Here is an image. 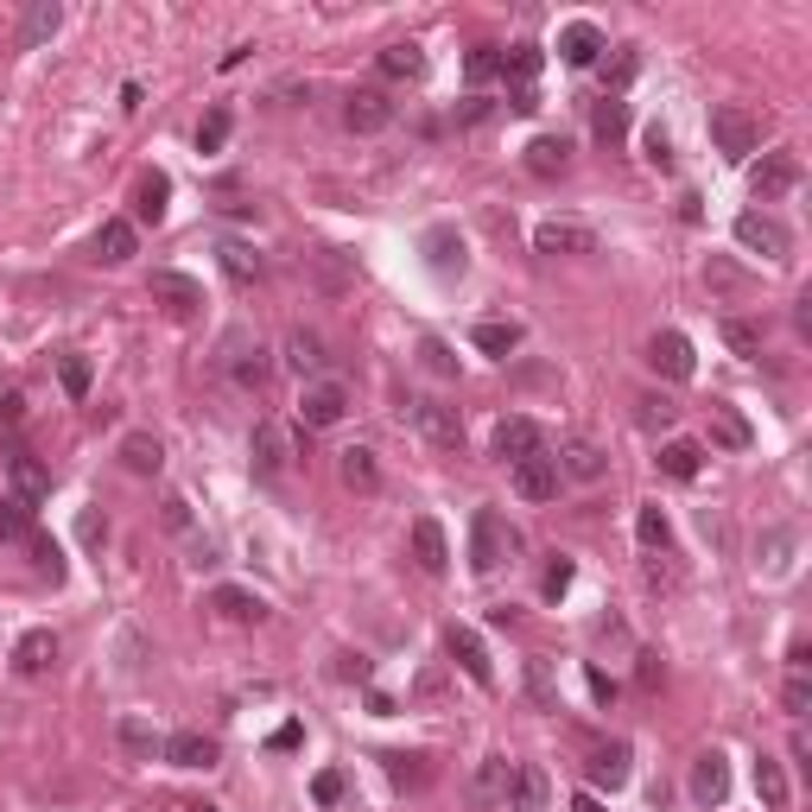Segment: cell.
<instances>
[{
  "mask_svg": "<svg viewBox=\"0 0 812 812\" xmlns=\"http://www.w3.org/2000/svg\"><path fill=\"white\" fill-rule=\"evenodd\" d=\"M761 553H768V558H761V571H768V578H781V571H787V553H793V533L774 527L768 539H761Z\"/></svg>",
  "mask_w": 812,
  "mask_h": 812,
  "instance_id": "50",
  "label": "cell"
},
{
  "mask_svg": "<svg viewBox=\"0 0 812 812\" xmlns=\"http://www.w3.org/2000/svg\"><path fill=\"white\" fill-rule=\"evenodd\" d=\"M590 133H597L603 147H616V140L629 133V108H622L616 96H603V101H597V115H590Z\"/></svg>",
  "mask_w": 812,
  "mask_h": 812,
  "instance_id": "42",
  "label": "cell"
},
{
  "mask_svg": "<svg viewBox=\"0 0 812 812\" xmlns=\"http://www.w3.org/2000/svg\"><path fill=\"white\" fill-rule=\"evenodd\" d=\"M216 736H203V730H178L165 736V761H178V768H216Z\"/></svg>",
  "mask_w": 812,
  "mask_h": 812,
  "instance_id": "22",
  "label": "cell"
},
{
  "mask_svg": "<svg viewBox=\"0 0 812 812\" xmlns=\"http://www.w3.org/2000/svg\"><path fill=\"white\" fill-rule=\"evenodd\" d=\"M724 343H730L742 362H756L761 355V324H749V318H724Z\"/></svg>",
  "mask_w": 812,
  "mask_h": 812,
  "instance_id": "46",
  "label": "cell"
},
{
  "mask_svg": "<svg viewBox=\"0 0 812 812\" xmlns=\"http://www.w3.org/2000/svg\"><path fill=\"white\" fill-rule=\"evenodd\" d=\"M381 76H394V83L426 76V51L413 45V39H406V45H387V51H381Z\"/></svg>",
  "mask_w": 812,
  "mask_h": 812,
  "instance_id": "38",
  "label": "cell"
},
{
  "mask_svg": "<svg viewBox=\"0 0 812 812\" xmlns=\"http://www.w3.org/2000/svg\"><path fill=\"white\" fill-rule=\"evenodd\" d=\"M648 362H654V375H666V381H692V368H698V355H692V343H685L680 330H654V336H648Z\"/></svg>",
  "mask_w": 812,
  "mask_h": 812,
  "instance_id": "11",
  "label": "cell"
},
{
  "mask_svg": "<svg viewBox=\"0 0 812 812\" xmlns=\"http://www.w3.org/2000/svg\"><path fill=\"white\" fill-rule=\"evenodd\" d=\"M165 527H172V533L191 527V502H184V495H165Z\"/></svg>",
  "mask_w": 812,
  "mask_h": 812,
  "instance_id": "59",
  "label": "cell"
},
{
  "mask_svg": "<svg viewBox=\"0 0 812 812\" xmlns=\"http://www.w3.org/2000/svg\"><path fill=\"white\" fill-rule=\"evenodd\" d=\"M603 51H609V45H603V32H597L590 20H571L565 32H558V57H565L571 71H590V64H597Z\"/></svg>",
  "mask_w": 812,
  "mask_h": 812,
  "instance_id": "16",
  "label": "cell"
},
{
  "mask_svg": "<svg viewBox=\"0 0 812 812\" xmlns=\"http://www.w3.org/2000/svg\"><path fill=\"white\" fill-rule=\"evenodd\" d=\"M463 76H470V83H489V76H502V51H495V45H477L470 57H463Z\"/></svg>",
  "mask_w": 812,
  "mask_h": 812,
  "instance_id": "49",
  "label": "cell"
},
{
  "mask_svg": "<svg viewBox=\"0 0 812 812\" xmlns=\"http://www.w3.org/2000/svg\"><path fill=\"white\" fill-rule=\"evenodd\" d=\"M216 254H223V274L235 279V286H254V279H260V254H254V248H242V242H223Z\"/></svg>",
  "mask_w": 812,
  "mask_h": 812,
  "instance_id": "43",
  "label": "cell"
},
{
  "mask_svg": "<svg viewBox=\"0 0 812 812\" xmlns=\"http://www.w3.org/2000/svg\"><path fill=\"white\" fill-rule=\"evenodd\" d=\"M406 413H413V426L426 431V445H438V451H463V419H457V406L419 394V400H406Z\"/></svg>",
  "mask_w": 812,
  "mask_h": 812,
  "instance_id": "5",
  "label": "cell"
},
{
  "mask_svg": "<svg viewBox=\"0 0 812 812\" xmlns=\"http://www.w3.org/2000/svg\"><path fill=\"white\" fill-rule=\"evenodd\" d=\"M426 248H431V267H438V274H463V242H457L451 228H431Z\"/></svg>",
  "mask_w": 812,
  "mask_h": 812,
  "instance_id": "44",
  "label": "cell"
},
{
  "mask_svg": "<svg viewBox=\"0 0 812 812\" xmlns=\"http://www.w3.org/2000/svg\"><path fill=\"white\" fill-rule=\"evenodd\" d=\"M7 482H13V495H20V507H39L51 495V470L45 463H39V457H13V463H7Z\"/></svg>",
  "mask_w": 812,
  "mask_h": 812,
  "instance_id": "21",
  "label": "cell"
},
{
  "mask_svg": "<svg viewBox=\"0 0 812 812\" xmlns=\"http://www.w3.org/2000/svg\"><path fill=\"white\" fill-rule=\"evenodd\" d=\"M210 609H223L228 622H267V603H260L254 590H235V584H223V590L210 597Z\"/></svg>",
  "mask_w": 812,
  "mask_h": 812,
  "instance_id": "37",
  "label": "cell"
},
{
  "mask_svg": "<svg viewBox=\"0 0 812 812\" xmlns=\"http://www.w3.org/2000/svg\"><path fill=\"white\" fill-rule=\"evenodd\" d=\"M419 355H426V368H431V375H457V355L445 350L438 336H426V343H419Z\"/></svg>",
  "mask_w": 812,
  "mask_h": 812,
  "instance_id": "57",
  "label": "cell"
},
{
  "mask_svg": "<svg viewBox=\"0 0 812 812\" xmlns=\"http://www.w3.org/2000/svg\"><path fill=\"white\" fill-rule=\"evenodd\" d=\"M584 680H590V692H597V698H603V705H609V698H616V680H609V673H597V666H590V673H584Z\"/></svg>",
  "mask_w": 812,
  "mask_h": 812,
  "instance_id": "61",
  "label": "cell"
},
{
  "mask_svg": "<svg viewBox=\"0 0 812 812\" xmlns=\"http://www.w3.org/2000/svg\"><path fill=\"white\" fill-rule=\"evenodd\" d=\"M121 463L133 477H159V463H165V445L152 438V431H127L121 438Z\"/></svg>",
  "mask_w": 812,
  "mask_h": 812,
  "instance_id": "31",
  "label": "cell"
},
{
  "mask_svg": "<svg viewBox=\"0 0 812 812\" xmlns=\"http://www.w3.org/2000/svg\"><path fill=\"white\" fill-rule=\"evenodd\" d=\"M223 368L242 394H260V387H267V350L254 343L248 330H228L223 336Z\"/></svg>",
  "mask_w": 812,
  "mask_h": 812,
  "instance_id": "2",
  "label": "cell"
},
{
  "mask_svg": "<svg viewBox=\"0 0 812 812\" xmlns=\"http://www.w3.org/2000/svg\"><path fill=\"white\" fill-rule=\"evenodd\" d=\"M603 83H609V96H616V89H629V83H634V51H616V57H609Z\"/></svg>",
  "mask_w": 812,
  "mask_h": 812,
  "instance_id": "56",
  "label": "cell"
},
{
  "mask_svg": "<svg viewBox=\"0 0 812 812\" xmlns=\"http://www.w3.org/2000/svg\"><path fill=\"white\" fill-rule=\"evenodd\" d=\"M648 165H673V140H666V127H648Z\"/></svg>",
  "mask_w": 812,
  "mask_h": 812,
  "instance_id": "58",
  "label": "cell"
},
{
  "mask_svg": "<svg viewBox=\"0 0 812 812\" xmlns=\"http://www.w3.org/2000/svg\"><path fill=\"white\" fill-rule=\"evenodd\" d=\"M51 660H57V634H51V629L20 634V648H13V673L39 680V673H51Z\"/></svg>",
  "mask_w": 812,
  "mask_h": 812,
  "instance_id": "24",
  "label": "cell"
},
{
  "mask_svg": "<svg viewBox=\"0 0 812 812\" xmlns=\"http://www.w3.org/2000/svg\"><path fill=\"white\" fill-rule=\"evenodd\" d=\"M571 812H603V800H597V793H578V800H571Z\"/></svg>",
  "mask_w": 812,
  "mask_h": 812,
  "instance_id": "63",
  "label": "cell"
},
{
  "mask_svg": "<svg viewBox=\"0 0 812 812\" xmlns=\"http://www.w3.org/2000/svg\"><path fill=\"white\" fill-rule=\"evenodd\" d=\"M565 165H571V140H558V133H539V140L527 147V172H533V178H558Z\"/></svg>",
  "mask_w": 812,
  "mask_h": 812,
  "instance_id": "32",
  "label": "cell"
},
{
  "mask_svg": "<svg viewBox=\"0 0 812 812\" xmlns=\"http://www.w3.org/2000/svg\"><path fill=\"white\" fill-rule=\"evenodd\" d=\"M387 781L400 787V793H419V787H431V761L426 756H387Z\"/></svg>",
  "mask_w": 812,
  "mask_h": 812,
  "instance_id": "41",
  "label": "cell"
},
{
  "mask_svg": "<svg viewBox=\"0 0 812 812\" xmlns=\"http://www.w3.org/2000/svg\"><path fill=\"white\" fill-rule=\"evenodd\" d=\"M539 451H546V431L533 426V419H502L495 426V457L521 463V457H539Z\"/></svg>",
  "mask_w": 812,
  "mask_h": 812,
  "instance_id": "19",
  "label": "cell"
},
{
  "mask_svg": "<svg viewBox=\"0 0 812 812\" xmlns=\"http://www.w3.org/2000/svg\"><path fill=\"white\" fill-rule=\"evenodd\" d=\"M634 539H641L648 553H666V546H673V521H666V507H660V502L634 507Z\"/></svg>",
  "mask_w": 812,
  "mask_h": 812,
  "instance_id": "33",
  "label": "cell"
},
{
  "mask_svg": "<svg viewBox=\"0 0 812 812\" xmlns=\"http://www.w3.org/2000/svg\"><path fill=\"white\" fill-rule=\"evenodd\" d=\"M502 71L521 83V89H533V76H539V45H514L502 51Z\"/></svg>",
  "mask_w": 812,
  "mask_h": 812,
  "instance_id": "48",
  "label": "cell"
},
{
  "mask_svg": "<svg viewBox=\"0 0 812 812\" xmlns=\"http://www.w3.org/2000/svg\"><path fill=\"white\" fill-rule=\"evenodd\" d=\"M553 463H558V477H578V482H597V477L609 470V457L597 451L590 438H571V445H565V451H558Z\"/></svg>",
  "mask_w": 812,
  "mask_h": 812,
  "instance_id": "27",
  "label": "cell"
},
{
  "mask_svg": "<svg viewBox=\"0 0 812 812\" xmlns=\"http://www.w3.org/2000/svg\"><path fill=\"white\" fill-rule=\"evenodd\" d=\"M165 197H172V178L140 172V184H133V223H165Z\"/></svg>",
  "mask_w": 812,
  "mask_h": 812,
  "instance_id": "28",
  "label": "cell"
},
{
  "mask_svg": "<svg viewBox=\"0 0 812 812\" xmlns=\"http://www.w3.org/2000/svg\"><path fill=\"white\" fill-rule=\"evenodd\" d=\"M248 457L260 477H286V463H292V431L279 426V419H260L248 438Z\"/></svg>",
  "mask_w": 812,
  "mask_h": 812,
  "instance_id": "8",
  "label": "cell"
},
{
  "mask_svg": "<svg viewBox=\"0 0 812 812\" xmlns=\"http://www.w3.org/2000/svg\"><path fill=\"white\" fill-rule=\"evenodd\" d=\"M57 25H64V7H57V0H32V7L20 13V51L51 45V39H57Z\"/></svg>",
  "mask_w": 812,
  "mask_h": 812,
  "instance_id": "20",
  "label": "cell"
},
{
  "mask_svg": "<svg viewBox=\"0 0 812 812\" xmlns=\"http://www.w3.org/2000/svg\"><path fill=\"white\" fill-rule=\"evenodd\" d=\"M336 477H343V489H355V495H375V489H381V463H375V451H362V445L336 451Z\"/></svg>",
  "mask_w": 812,
  "mask_h": 812,
  "instance_id": "23",
  "label": "cell"
},
{
  "mask_svg": "<svg viewBox=\"0 0 812 812\" xmlns=\"http://www.w3.org/2000/svg\"><path fill=\"white\" fill-rule=\"evenodd\" d=\"M654 463H660V477L692 482V477H698V463H705V445H692V438H666Z\"/></svg>",
  "mask_w": 812,
  "mask_h": 812,
  "instance_id": "29",
  "label": "cell"
},
{
  "mask_svg": "<svg viewBox=\"0 0 812 812\" xmlns=\"http://www.w3.org/2000/svg\"><path fill=\"white\" fill-rule=\"evenodd\" d=\"M553 806V781L539 761H514V781H507V812H546Z\"/></svg>",
  "mask_w": 812,
  "mask_h": 812,
  "instance_id": "12",
  "label": "cell"
},
{
  "mask_svg": "<svg viewBox=\"0 0 812 812\" xmlns=\"http://www.w3.org/2000/svg\"><path fill=\"white\" fill-rule=\"evenodd\" d=\"M152 299H165L178 318H191V311L203 304V286L191 274H152Z\"/></svg>",
  "mask_w": 812,
  "mask_h": 812,
  "instance_id": "30",
  "label": "cell"
},
{
  "mask_svg": "<svg viewBox=\"0 0 812 812\" xmlns=\"http://www.w3.org/2000/svg\"><path fill=\"white\" fill-rule=\"evenodd\" d=\"M115 736H121V749H127V756H140V761L165 756V736L152 730L147 717H121V724H115Z\"/></svg>",
  "mask_w": 812,
  "mask_h": 812,
  "instance_id": "34",
  "label": "cell"
},
{
  "mask_svg": "<svg viewBox=\"0 0 812 812\" xmlns=\"http://www.w3.org/2000/svg\"><path fill=\"white\" fill-rule=\"evenodd\" d=\"M514 495H521V502H553L558 495V463L546 451L539 457H521V463H514Z\"/></svg>",
  "mask_w": 812,
  "mask_h": 812,
  "instance_id": "15",
  "label": "cell"
},
{
  "mask_svg": "<svg viewBox=\"0 0 812 812\" xmlns=\"http://www.w3.org/2000/svg\"><path fill=\"white\" fill-rule=\"evenodd\" d=\"M539 590H546L553 603L565 597V590H571V558H565V553H553V565H546V578H539Z\"/></svg>",
  "mask_w": 812,
  "mask_h": 812,
  "instance_id": "54",
  "label": "cell"
},
{
  "mask_svg": "<svg viewBox=\"0 0 812 812\" xmlns=\"http://www.w3.org/2000/svg\"><path fill=\"white\" fill-rule=\"evenodd\" d=\"M507 781H514V768H507V756H489L477 768V787H470V793H477L482 806H489V800H507Z\"/></svg>",
  "mask_w": 812,
  "mask_h": 812,
  "instance_id": "40",
  "label": "cell"
},
{
  "mask_svg": "<svg viewBox=\"0 0 812 812\" xmlns=\"http://www.w3.org/2000/svg\"><path fill=\"white\" fill-rule=\"evenodd\" d=\"M191 812H216V806H191Z\"/></svg>",
  "mask_w": 812,
  "mask_h": 812,
  "instance_id": "64",
  "label": "cell"
},
{
  "mask_svg": "<svg viewBox=\"0 0 812 812\" xmlns=\"http://www.w3.org/2000/svg\"><path fill=\"white\" fill-rule=\"evenodd\" d=\"M692 800L705 812H717L730 800V761H724V749H705V756L692 761Z\"/></svg>",
  "mask_w": 812,
  "mask_h": 812,
  "instance_id": "10",
  "label": "cell"
},
{
  "mask_svg": "<svg viewBox=\"0 0 812 812\" xmlns=\"http://www.w3.org/2000/svg\"><path fill=\"white\" fill-rule=\"evenodd\" d=\"M634 680H641V685H654V680H660V660H654V654H641V666H634Z\"/></svg>",
  "mask_w": 812,
  "mask_h": 812,
  "instance_id": "62",
  "label": "cell"
},
{
  "mask_svg": "<svg viewBox=\"0 0 812 812\" xmlns=\"http://www.w3.org/2000/svg\"><path fill=\"white\" fill-rule=\"evenodd\" d=\"M57 381L71 400H89V355H57Z\"/></svg>",
  "mask_w": 812,
  "mask_h": 812,
  "instance_id": "47",
  "label": "cell"
},
{
  "mask_svg": "<svg viewBox=\"0 0 812 812\" xmlns=\"http://www.w3.org/2000/svg\"><path fill=\"white\" fill-rule=\"evenodd\" d=\"M413 558H419V571H431V578H445V571H451V546H445V527H438L431 514L413 521Z\"/></svg>",
  "mask_w": 812,
  "mask_h": 812,
  "instance_id": "17",
  "label": "cell"
},
{
  "mask_svg": "<svg viewBox=\"0 0 812 812\" xmlns=\"http://www.w3.org/2000/svg\"><path fill=\"white\" fill-rule=\"evenodd\" d=\"M445 648H451V660L477 685H495V660H489V648H482V634L470 629V622H451V629H445Z\"/></svg>",
  "mask_w": 812,
  "mask_h": 812,
  "instance_id": "9",
  "label": "cell"
},
{
  "mask_svg": "<svg viewBox=\"0 0 812 812\" xmlns=\"http://www.w3.org/2000/svg\"><path fill=\"white\" fill-rule=\"evenodd\" d=\"M641 426H673V400H641Z\"/></svg>",
  "mask_w": 812,
  "mask_h": 812,
  "instance_id": "60",
  "label": "cell"
},
{
  "mask_svg": "<svg viewBox=\"0 0 812 812\" xmlns=\"http://www.w3.org/2000/svg\"><path fill=\"white\" fill-rule=\"evenodd\" d=\"M736 242L749 254H761V260H787V254H793V235H787L774 216H761V210H742V216H736Z\"/></svg>",
  "mask_w": 812,
  "mask_h": 812,
  "instance_id": "6",
  "label": "cell"
},
{
  "mask_svg": "<svg viewBox=\"0 0 812 812\" xmlns=\"http://www.w3.org/2000/svg\"><path fill=\"white\" fill-rule=\"evenodd\" d=\"M507 553H514V527H507L495 507H477V521H470V565H477V571H495Z\"/></svg>",
  "mask_w": 812,
  "mask_h": 812,
  "instance_id": "3",
  "label": "cell"
},
{
  "mask_svg": "<svg viewBox=\"0 0 812 812\" xmlns=\"http://www.w3.org/2000/svg\"><path fill=\"white\" fill-rule=\"evenodd\" d=\"M710 438H717L724 451H749V445H756V426H749L730 400H710Z\"/></svg>",
  "mask_w": 812,
  "mask_h": 812,
  "instance_id": "26",
  "label": "cell"
},
{
  "mask_svg": "<svg viewBox=\"0 0 812 812\" xmlns=\"http://www.w3.org/2000/svg\"><path fill=\"white\" fill-rule=\"evenodd\" d=\"M133 254H140V228L127 223V216H108V223L96 228V260L101 267H121Z\"/></svg>",
  "mask_w": 812,
  "mask_h": 812,
  "instance_id": "18",
  "label": "cell"
},
{
  "mask_svg": "<svg viewBox=\"0 0 812 812\" xmlns=\"http://www.w3.org/2000/svg\"><path fill=\"white\" fill-rule=\"evenodd\" d=\"M800 184V152H761L756 165H749V197L756 203H774V197H787Z\"/></svg>",
  "mask_w": 812,
  "mask_h": 812,
  "instance_id": "4",
  "label": "cell"
},
{
  "mask_svg": "<svg viewBox=\"0 0 812 812\" xmlns=\"http://www.w3.org/2000/svg\"><path fill=\"white\" fill-rule=\"evenodd\" d=\"M477 350L507 362V355L521 350V324H514V318H482V324H477Z\"/></svg>",
  "mask_w": 812,
  "mask_h": 812,
  "instance_id": "36",
  "label": "cell"
},
{
  "mask_svg": "<svg viewBox=\"0 0 812 812\" xmlns=\"http://www.w3.org/2000/svg\"><path fill=\"white\" fill-rule=\"evenodd\" d=\"M350 413V387L343 381H311L299 394V419H304V431H324V426H336Z\"/></svg>",
  "mask_w": 812,
  "mask_h": 812,
  "instance_id": "7",
  "label": "cell"
},
{
  "mask_svg": "<svg viewBox=\"0 0 812 812\" xmlns=\"http://www.w3.org/2000/svg\"><path fill=\"white\" fill-rule=\"evenodd\" d=\"M533 248L539 254H597V228H584V223H565V216H553V223H539L533 228Z\"/></svg>",
  "mask_w": 812,
  "mask_h": 812,
  "instance_id": "13",
  "label": "cell"
},
{
  "mask_svg": "<svg viewBox=\"0 0 812 812\" xmlns=\"http://www.w3.org/2000/svg\"><path fill=\"white\" fill-rule=\"evenodd\" d=\"M343 793H350V781H343V768H324V774L311 781V800H318V806H343Z\"/></svg>",
  "mask_w": 812,
  "mask_h": 812,
  "instance_id": "51",
  "label": "cell"
},
{
  "mask_svg": "<svg viewBox=\"0 0 812 812\" xmlns=\"http://www.w3.org/2000/svg\"><path fill=\"white\" fill-rule=\"evenodd\" d=\"M25 533H32V507L7 502V507H0V539H20V546H25Z\"/></svg>",
  "mask_w": 812,
  "mask_h": 812,
  "instance_id": "53",
  "label": "cell"
},
{
  "mask_svg": "<svg viewBox=\"0 0 812 812\" xmlns=\"http://www.w3.org/2000/svg\"><path fill=\"white\" fill-rule=\"evenodd\" d=\"M228 127H235V115H228L223 101H216V108H210V115L197 121V152H223V147H228Z\"/></svg>",
  "mask_w": 812,
  "mask_h": 812,
  "instance_id": "45",
  "label": "cell"
},
{
  "mask_svg": "<svg viewBox=\"0 0 812 812\" xmlns=\"http://www.w3.org/2000/svg\"><path fill=\"white\" fill-rule=\"evenodd\" d=\"M286 362H292L299 375H318V368H324L330 355H324V343H318L311 330H286Z\"/></svg>",
  "mask_w": 812,
  "mask_h": 812,
  "instance_id": "39",
  "label": "cell"
},
{
  "mask_svg": "<svg viewBox=\"0 0 812 812\" xmlns=\"http://www.w3.org/2000/svg\"><path fill=\"white\" fill-rule=\"evenodd\" d=\"M343 121H350V133H381V127H394V101H387V89H350Z\"/></svg>",
  "mask_w": 812,
  "mask_h": 812,
  "instance_id": "14",
  "label": "cell"
},
{
  "mask_svg": "<svg viewBox=\"0 0 812 812\" xmlns=\"http://www.w3.org/2000/svg\"><path fill=\"white\" fill-rule=\"evenodd\" d=\"M756 793H761V806L768 812H787V800H793V787H787V774H781V761L774 756H756Z\"/></svg>",
  "mask_w": 812,
  "mask_h": 812,
  "instance_id": "35",
  "label": "cell"
},
{
  "mask_svg": "<svg viewBox=\"0 0 812 812\" xmlns=\"http://www.w3.org/2000/svg\"><path fill=\"white\" fill-rule=\"evenodd\" d=\"M781 705H787V717H806V705H812V685H806V673H793V680L781 685Z\"/></svg>",
  "mask_w": 812,
  "mask_h": 812,
  "instance_id": "55",
  "label": "cell"
},
{
  "mask_svg": "<svg viewBox=\"0 0 812 812\" xmlns=\"http://www.w3.org/2000/svg\"><path fill=\"white\" fill-rule=\"evenodd\" d=\"M710 140H717L724 159H749L756 140H761V121L749 108H736V101H717V108H710Z\"/></svg>",
  "mask_w": 812,
  "mask_h": 812,
  "instance_id": "1",
  "label": "cell"
},
{
  "mask_svg": "<svg viewBox=\"0 0 812 812\" xmlns=\"http://www.w3.org/2000/svg\"><path fill=\"white\" fill-rule=\"evenodd\" d=\"M527 685H533V698L546 710H558V692H553V666L546 660H527Z\"/></svg>",
  "mask_w": 812,
  "mask_h": 812,
  "instance_id": "52",
  "label": "cell"
},
{
  "mask_svg": "<svg viewBox=\"0 0 812 812\" xmlns=\"http://www.w3.org/2000/svg\"><path fill=\"white\" fill-rule=\"evenodd\" d=\"M584 774L616 793V787L629 781V742H597V749H590V761H584Z\"/></svg>",
  "mask_w": 812,
  "mask_h": 812,
  "instance_id": "25",
  "label": "cell"
}]
</instances>
